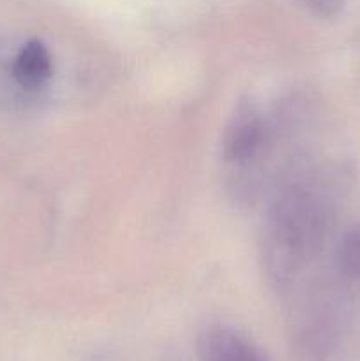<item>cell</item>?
Segmentation results:
<instances>
[{
  "label": "cell",
  "instance_id": "obj_1",
  "mask_svg": "<svg viewBox=\"0 0 360 361\" xmlns=\"http://www.w3.org/2000/svg\"><path fill=\"white\" fill-rule=\"evenodd\" d=\"M334 219L330 190L311 173H295L272 194L260 254L268 284L286 296L321 252Z\"/></svg>",
  "mask_w": 360,
  "mask_h": 361
},
{
  "label": "cell",
  "instance_id": "obj_2",
  "mask_svg": "<svg viewBox=\"0 0 360 361\" xmlns=\"http://www.w3.org/2000/svg\"><path fill=\"white\" fill-rule=\"evenodd\" d=\"M272 129L253 104H244L233 111L224 136L222 155L232 168H254L263 161L270 147Z\"/></svg>",
  "mask_w": 360,
  "mask_h": 361
},
{
  "label": "cell",
  "instance_id": "obj_3",
  "mask_svg": "<svg viewBox=\"0 0 360 361\" xmlns=\"http://www.w3.org/2000/svg\"><path fill=\"white\" fill-rule=\"evenodd\" d=\"M200 361H267L253 342L228 326H210L198 341Z\"/></svg>",
  "mask_w": 360,
  "mask_h": 361
},
{
  "label": "cell",
  "instance_id": "obj_4",
  "mask_svg": "<svg viewBox=\"0 0 360 361\" xmlns=\"http://www.w3.org/2000/svg\"><path fill=\"white\" fill-rule=\"evenodd\" d=\"M53 62L49 49L41 41H28L18 51L13 63L14 80L27 90L42 87L52 78Z\"/></svg>",
  "mask_w": 360,
  "mask_h": 361
},
{
  "label": "cell",
  "instance_id": "obj_5",
  "mask_svg": "<svg viewBox=\"0 0 360 361\" xmlns=\"http://www.w3.org/2000/svg\"><path fill=\"white\" fill-rule=\"evenodd\" d=\"M339 274L352 282H360V228H353L339 242L337 254Z\"/></svg>",
  "mask_w": 360,
  "mask_h": 361
},
{
  "label": "cell",
  "instance_id": "obj_6",
  "mask_svg": "<svg viewBox=\"0 0 360 361\" xmlns=\"http://www.w3.org/2000/svg\"><path fill=\"white\" fill-rule=\"evenodd\" d=\"M314 6L321 11V13H335V11L341 9L342 0H313Z\"/></svg>",
  "mask_w": 360,
  "mask_h": 361
}]
</instances>
